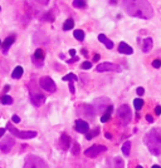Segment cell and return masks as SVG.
Segmentation results:
<instances>
[{"mask_svg":"<svg viewBox=\"0 0 161 168\" xmlns=\"http://www.w3.org/2000/svg\"><path fill=\"white\" fill-rule=\"evenodd\" d=\"M155 113L157 114V115H160V114H161V107H160V105H157V107L155 108Z\"/></svg>","mask_w":161,"mask_h":168,"instance_id":"e575fe53","label":"cell"},{"mask_svg":"<svg viewBox=\"0 0 161 168\" xmlns=\"http://www.w3.org/2000/svg\"><path fill=\"white\" fill-rule=\"evenodd\" d=\"M89 129V125L87 122H84V120L82 119H77L75 120V130L79 133H83V134H87Z\"/></svg>","mask_w":161,"mask_h":168,"instance_id":"30bf717a","label":"cell"},{"mask_svg":"<svg viewBox=\"0 0 161 168\" xmlns=\"http://www.w3.org/2000/svg\"><path fill=\"white\" fill-rule=\"evenodd\" d=\"M92 67V63L91 62H84L82 63V69H89Z\"/></svg>","mask_w":161,"mask_h":168,"instance_id":"4dcf8cb0","label":"cell"},{"mask_svg":"<svg viewBox=\"0 0 161 168\" xmlns=\"http://www.w3.org/2000/svg\"><path fill=\"white\" fill-rule=\"evenodd\" d=\"M70 137H68L65 133L62 134V137H60V143H59V146L62 149H64V151H67V149L70 147Z\"/></svg>","mask_w":161,"mask_h":168,"instance_id":"7c38bea8","label":"cell"},{"mask_svg":"<svg viewBox=\"0 0 161 168\" xmlns=\"http://www.w3.org/2000/svg\"><path fill=\"white\" fill-rule=\"evenodd\" d=\"M12 122H14V123H20V118H19L18 115H13Z\"/></svg>","mask_w":161,"mask_h":168,"instance_id":"d6a6232c","label":"cell"},{"mask_svg":"<svg viewBox=\"0 0 161 168\" xmlns=\"http://www.w3.org/2000/svg\"><path fill=\"white\" fill-rule=\"evenodd\" d=\"M73 6L74 8H84V6H86V1H82V0H75V1H73Z\"/></svg>","mask_w":161,"mask_h":168,"instance_id":"4316f807","label":"cell"},{"mask_svg":"<svg viewBox=\"0 0 161 168\" xmlns=\"http://www.w3.org/2000/svg\"><path fill=\"white\" fill-rule=\"evenodd\" d=\"M1 103L5 104V105L13 104V98H12L10 95H3V97H1Z\"/></svg>","mask_w":161,"mask_h":168,"instance_id":"cb8c5ba5","label":"cell"},{"mask_svg":"<svg viewBox=\"0 0 161 168\" xmlns=\"http://www.w3.org/2000/svg\"><path fill=\"white\" fill-rule=\"evenodd\" d=\"M6 128L10 130V133L13 134V136H15L18 138H22V139H32V138L37 137L35 130H19V129H17L15 127H14L10 122L6 124Z\"/></svg>","mask_w":161,"mask_h":168,"instance_id":"3957f363","label":"cell"},{"mask_svg":"<svg viewBox=\"0 0 161 168\" xmlns=\"http://www.w3.org/2000/svg\"><path fill=\"white\" fill-rule=\"evenodd\" d=\"M23 73H24V69H23V67H17L15 69L13 70V73H12V77L14 78V79H20V77L23 75Z\"/></svg>","mask_w":161,"mask_h":168,"instance_id":"ac0fdd59","label":"cell"},{"mask_svg":"<svg viewBox=\"0 0 161 168\" xmlns=\"http://www.w3.org/2000/svg\"><path fill=\"white\" fill-rule=\"evenodd\" d=\"M14 40H15V36H9V38H6L5 40H4V43H1V46H3V49H4V53H6V50H8L9 46L13 45Z\"/></svg>","mask_w":161,"mask_h":168,"instance_id":"2e32d148","label":"cell"},{"mask_svg":"<svg viewBox=\"0 0 161 168\" xmlns=\"http://www.w3.org/2000/svg\"><path fill=\"white\" fill-rule=\"evenodd\" d=\"M110 168H124V161L121 158L116 157L115 159L111 161V167Z\"/></svg>","mask_w":161,"mask_h":168,"instance_id":"d6986e66","label":"cell"},{"mask_svg":"<svg viewBox=\"0 0 161 168\" xmlns=\"http://www.w3.org/2000/svg\"><path fill=\"white\" fill-rule=\"evenodd\" d=\"M34 59H39V60H43V59H44V52H43V49H37V50H35Z\"/></svg>","mask_w":161,"mask_h":168,"instance_id":"d4e9b609","label":"cell"},{"mask_svg":"<svg viewBox=\"0 0 161 168\" xmlns=\"http://www.w3.org/2000/svg\"><path fill=\"white\" fill-rule=\"evenodd\" d=\"M117 117H118V119L121 120L122 125H127L131 122V118H132L130 107L127 104H122L120 108L117 109Z\"/></svg>","mask_w":161,"mask_h":168,"instance_id":"5b68a950","label":"cell"},{"mask_svg":"<svg viewBox=\"0 0 161 168\" xmlns=\"http://www.w3.org/2000/svg\"><path fill=\"white\" fill-rule=\"evenodd\" d=\"M118 52L122 53V54H127V55H130V54L134 53V49H132L129 44H126L125 41H121L120 45H118Z\"/></svg>","mask_w":161,"mask_h":168,"instance_id":"4fadbf2b","label":"cell"},{"mask_svg":"<svg viewBox=\"0 0 161 168\" xmlns=\"http://www.w3.org/2000/svg\"><path fill=\"white\" fill-rule=\"evenodd\" d=\"M106 138H108V139H110V138H112V136H111L110 133H106Z\"/></svg>","mask_w":161,"mask_h":168,"instance_id":"b9f144b4","label":"cell"},{"mask_svg":"<svg viewBox=\"0 0 161 168\" xmlns=\"http://www.w3.org/2000/svg\"><path fill=\"white\" fill-rule=\"evenodd\" d=\"M69 54L74 58V57H75V50H74V49H70V50H69Z\"/></svg>","mask_w":161,"mask_h":168,"instance_id":"74e56055","label":"cell"},{"mask_svg":"<svg viewBox=\"0 0 161 168\" xmlns=\"http://www.w3.org/2000/svg\"><path fill=\"white\" fill-rule=\"evenodd\" d=\"M39 84H40V87L43 88L44 90L49 92V93H54L57 90L55 83L53 82V79H52L50 77H42L39 79Z\"/></svg>","mask_w":161,"mask_h":168,"instance_id":"8992f818","label":"cell"},{"mask_svg":"<svg viewBox=\"0 0 161 168\" xmlns=\"http://www.w3.org/2000/svg\"><path fill=\"white\" fill-rule=\"evenodd\" d=\"M24 168H48V164H47L44 159H42L40 157L30 154L25 158Z\"/></svg>","mask_w":161,"mask_h":168,"instance_id":"277c9868","label":"cell"},{"mask_svg":"<svg viewBox=\"0 0 161 168\" xmlns=\"http://www.w3.org/2000/svg\"><path fill=\"white\" fill-rule=\"evenodd\" d=\"M137 94H139V95H144V93H145V89H144V88L142 87H139V88H137Z\"/></svg>","mask_w":161,"mask_h":168,"instance_id":"1f68e13d","label":"cell"},{"mask_svg":"<svg viewBox=\"0 0 161 168\" xmlns=\"http://www.w3.org/2000/svg\"><path fill=\"white\" fill-rule=\"evenodd\" d=\"M98 59H99V55H98V54H96V55H94V58H93V60H94V62H97Z\"/></svg>","mask_w":161,"mask_h":168,"instance_id":"ab89813d","label":"cell"},{"mask_svg":"<svg viewBox=\"0 0 161 168\" xmlns=\"http://www.w3.org/2000/svg\"><path fill=\"white\" fill-rule=\"evenodd\" d=\"M124 8L127 11V14L135 18H140V19H150L154 16V9L151 6V4L149 1H125L124 3Z\"/></svg>","mask_w":161,"mask_h":168,"instance_id":"6da1fadb","label":"cell"},{"mask_svg":"<svg viewBox=\"0 0 161 168\" xmlns=\"http://www.w3.org/2000/svg\"><path fill=\"white\" fill-rule=\"evenodd\" d=\"M113 69H118L116 65H113L111 63H101L97 65L96 70L98 73H103V72H110V70H113Z\"/></svg>","mask_w":161,"mask_h":168,"instance_id":"8fae6325","label":"cell"},{"mask_svg":"<svg viewBox=\"0 0 161 168\" xmlns=\"http://www.w3.org/2000/svg\"><path fill=\"white\" fill-rule=\"evenodd\" d=\"M151 168H161V167H160V166H156V164H155V166H152Z\"/></svg>","mask_w":161,"mask_h":168,"instance_id":"7bdbcfd3","label":"cell"},{"mask_svg":"<svg viewBox=\"0 0 161 168\" xmlns=\"http://www.w3.org/2000/svg\"><path fill=\"white\" fill-rule=\"evenodd\" d=\"M152 67H154V68H160V67H161V60L155 59L154 62H152Z\"/></svg>","mask_w":161,"mask_h":168,"instance_id":"f546056e","label":"cell"},{"mask_svg":"<svg viewBox=\"0 0 161 168\" xmlns=\"http://www.w3.org/2000/svg\"><path fill=\"white\" fill-rule=\"evenodd\" d=\"M69 90H70V93H72V94H74V85H73V82H70L69 83Z\"/></svg>","mask_w":161,"mask_h":168,"instance_id":"836d02e7","label":"cell"},{"mask_svg":"<svg viewBox=\"0 0 161 168\" xmlns=\"http://www.w3.org/2000/svg\"><path fill=\"white\" fill-rule=\"evenodd\" d=\"M73 26H74L73 19H67L63 24V30H70V29H73Z\"/></svg>","mask_w":161,"mask_h":168,"instance_id":"44dd1931","label":"cell"},{"mask_svg":"<svg viewBox=\"0 0 161 168\" xmlns=\"http://www.w3.org/2000/svg\"><path fill=\"white\" fill-rule=\"evenodd\" d=\"M112 110H113V107H112V105H108V107H107V109H106V113L101 117V122H102V123L108 122V119L111 118V113H112Z\"/></svg>","mask_w":161,"mask_h":168,"instance_id":"e0dca14e","label":"cell"},{"mask_svg":"<svg viewBox=\"0 0 161 168\" xmlns=\"http://www.w3.org/2000/svg\"><path fill=\"white\" fill-rule=\"evenodd\" d=\"M82 54L83 55H87V50L86 49H82Z\"/></svg>","mask_w":161,"mask_h":168,"instance_id":"60d3db41","label":"cell"},{"mask_svg":"<svg viewBox=\"0 0 161 168\" xmlns=\"http://www.w3.org/2000/svg\"><path fill=\"white\" fill-rule=\"evenodd\" d=\"M77 60H78V57H74V58H72V59H69L68 63H74V62H77Z\"/></svg>","mask_w":161,"mask_h":168,"instance_id":"8d00e7d4","label":"cell"},{"mask_svg":"<svg viewBox=\"0 0 161 168\" xmlns=\"http://www.w3.org/2000/svg\"><path fill=\"white\" fill-rule=\"evenodd\" d=\"M0 11H1V8H0Z\"/></svg>","mask_w":161,"mask_h":168,"instance_id":"bcb514c9","label":"cell"},{"mask_svg":"<svg viewBox=\"0 0 161 168\" xmlns=\"http://www.w3.org/2000/svg\"><path fill=\"white\" fill-rule=\"evenodd\" d=\"M136 168H144V167H141V166H137Z\"/></svg>","mask_w":161,"mask_h":168,"instance_id":"ee69618b","label":"cell"},{"mask_svg":"<svg viewBox=\"0 0 161 168\" xmlns=\"http://www.w3.org/2000/svg\"><path fill=\"white\" fill-rule=\"evenodd\" d=\"M72 153L74 156H77L78 153H79V144L77 142H74L73 143V148H72Z\"/></svg>","mask_w":161,"mask_h":168,"instance_id":"83f0119b","label":"cell"},{"mask_svg":"<svg viewBox=\"0 0 161 168\" xmlns=\"http://www.w3.org/2000/svg\"><path fill=\"white\" fill-rule=\"evenodd\" d=\"M4 133H5V128H0V137H3Z\"/></svg>","mask_w":161,"mask_h":168,"instance_id":"f35d334b","label":"cell"},{"mask_svg":"<svg viewBox=\"0 0 161 168\" xmlns=\"http://www.w3.org/2000/svg\"><path fill=\"white\" fill-rule=\"evenodd\" d=\"M106 151H107V148H106L105 146H99V144H94V146L89 147V148H87L86 151H84V156L88 157V158H94V157L99 156L101 153L106 152Z\"/></svg>","mask_w":161,"mask_h":168,"instance_id":"52a82bcc","label":"cell"},{"mask_svg":"<svg viewBox=\"0 0 161 168\" xmlns=\"http://www.w3.org/2000/svg\"><path fill=\"white\" fill-rule=\"evenodd\" d=\"M146 119H147L150 123H152V122H154V118H152V117H151L150 114H147V115H146Z\"/></svg>","mask_w":161,"mask_h":168,"instance_id":"d590c367","label":"cell"},{"mask_svg":"<svg viewBox=\"0 0 161 168\" xmlns=\"http://www.w3.org/2000/svg\"><path fill=\"white\" fill-rule=\"evenodd\" d=\"M14 144H15V141H14L13 137H10V136L4 137L1 141H0V151L3 153H9L10 149L14 147Z\"/></svg>","mask_w":161,"mask_h":168,"instance_id":"ba28073f","label":"cell"},{"mask_svg":"<svg viewBox=\"0 0 161 168\" xmlns=\"http://www.w3.org/2000/svg\"><path fill=\"white\" fill-rule=\"evenodd\" d=\"M0 45H1V40H0Z\"/></svg>","mask_w":161,"mask_h":168,"instance_id":"f6af8a7d","label":"cell"},{"mask_svg":"<svg viewBox=\"0 0 161 168\" xmlns=\"http://www.w3.org/2000/svg\"><path fill=\"white\" fill-rule=\"evenodd\" d=\"M98 40L101 41V43L105 44L107 49H112V48H113V43H112V41H111L110 39L107 38V36H106L105 34H99V35H98Z\"/></svg>","mask_w":161,"mask_h":168,"instance_id":"5bb4252c","label":"cell"},{"mask_svg":"<svg viewBox=\"0 0 161 168\" xmlns=\"http://www.w3.org/2000/svg\"><path fill=\"white\" fill-rule=\"evenodd\" d=\"M97 134H98V128L94 129L93 133H87V134H86V138H87V139H92L94 136H97Z\"/></svg>","mask_w":161,"mask_h":168,"instance_id":"f1b7e54d","label":"cell"},{"mask_svg":"<svg viewBox=\"0 0 161 168\" xmlns=\"http://www.w3.org/2000/svg\"><path fill=\"white\" fill-rule=\"evenodd\" d=\"M145 143L152 154H161V128L150 130L145 136Z\"/></svg>","mask_w":161,"mask_h":168,"instance_id":"7a4b0ae2","label":"cell"},{"mask_svg":"<svg viewBox=\"0 0 161 168\" xmlns=\"http://www.w3.org/2000/svg\"><path fill=\"white\" fill-rule=\"evenodd\" d=\"M29 98H30L32 104H33V105H35V107H40V105H43V104H44V102H45V97H44V95H42V94H39V93H32V94L29 95Z\"/></svg>","mask_w":161,"mask_h":168,"instance_id":"9c48e42d","label":"cell"},{"mask_svg":"<svg viewBox=\"0 0 161 168\" xmlns=\"http://www.w3.org/2000/svg\"><path fill=\"white\" fill-rule=\"evenodd\" d=\"M73 35H74V38L77 39V40H79V41H82L83 39H84V31L83 30H74L73 31Z\"/></svg>","mask_w":161,"mask_h":168,"instance_id":"7402d4cb","label":"cell"},{"mask_svg":"<svg viewBox=\"0 0 161 168\" xmlns=\"http://www.w3.org/2000/svg\"><path fill=\"white\" fill-rule=\"evenodd\" d=\"M152 45H154V41L151 38H146L142 43V50L144 53H149L151 49H152Z\"/></svg>","mask_w":161,"mask_h":168,"instance_id":"9a60e30c","label":"cell"},{"mask_svg":"<svg viewBox=\"0 0 161 168\" xmlns=\"http://www.w3.org/2000/svg\"><path fill=\"white\" fill-rule=\"evenodd\" d=\"M130 152H131V142H125L124 143V146H122V153L127 157V156H130Z\"/></svg>","mask_w":161,"mask_h":168,"instance_id":"ffe728a7","label":"cell"},{"mask_svg":"<svg viewBox=\"0 0 161 168\" xmlns=\"http://www.w3.org/2000/svg\"><path fill=\"white\" fill-rule=\"evenodd\" d=\"M63 80H73V82H77L78 78H77V75H75V74L69 73V74H67V75L63 77Z\"/></svg>","mask_w":161,"mask_h":168,"instance_id":"484cf974","label":"cell"},{"mask_svg":"<svg viewBox=\"0 0 161 168\" xmlns=\"http://www.w3.org/2000/svg\"><path fill=\"white\" fill-rule=\"evenodd\" d=\"M134 105H135L136 110H140V109L144 107V100L141 99V98H137V99L134 100Z\"/></svg>","mask_w":161,"mask_h":168,"instance_id":"603a6c76","label":"cell"}]
</instances>
